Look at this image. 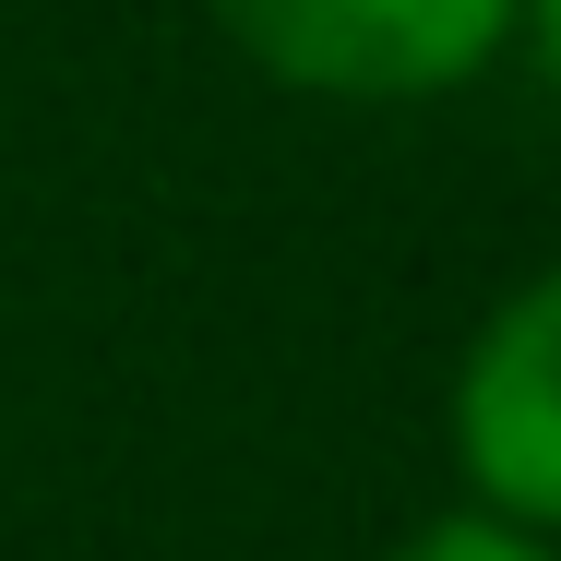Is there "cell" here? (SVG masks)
I'll use <instances>...</instances> for the list:
<instances>
[{
    "label": "cell",
    "instance_id": "cell-1",
    "mask_svg": "<svg viewBox=\"0 0 561 561\" xmlns=\"http://www.w3.org/2000/svg\"><path fill=\"white\" fill-rule=\"evenodd\" d=\"M216 24L311 96H443L514 36V0H216Z\"/></svg>",
    "mask_w": 561,
    "mask_h": 561
},
{
    "label": "cell",
    "instance_id": "cell-2",
    "mask_svg": "<svg viewBox=\"0 0 561 561\" xmlns=\"http://www.w3.org/2000/svg\"><path fill=\"white\" fill-rule=\"evenodd\" d=\"M454 454L502 526H561V275L514 287L454 382Z\"/></svg>",
    "mask_w": 561,
    "mask_h": 561
},
{
    "label": "cell",
    "instance_id": "cell-4",
    "mask_svg": "<svg viewBox=\"0 0 561 561\" xmlns=\"http://www.w3.org/2000/svg\"><path fill=\"white\" fill-rule=\"evenodd\" d=\"M526 24H538V60L561 72V0H526Z\"/></svg>",
    "mask_w": 561,
    "mask_h": 561
},
{
    "label": "cell",
    "instance_id": "cell-3",
    "mask_svg": "<svg viewBox=\"0 0 561 561\" xmlns=\"http://www.w3.org/2000/svg\"><path fill=\"white\" fill-rule=\"evenodd\" d=\"M394 561H550L526 526H502V514H454V526H431V538H407Z\"/></svg>",
    "mask_w": 561,
    "mask_h": 561
}]
</instances>
